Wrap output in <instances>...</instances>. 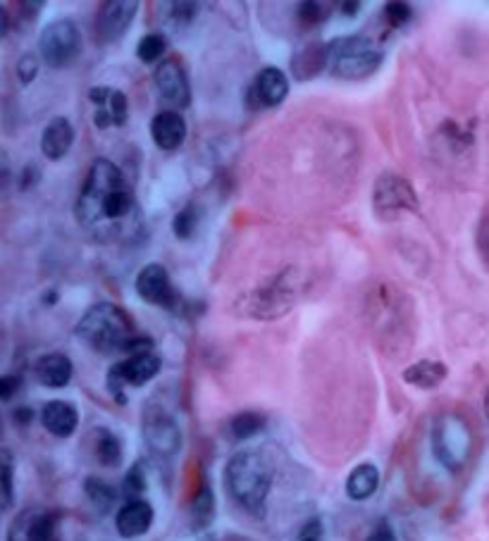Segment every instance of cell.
<instances>
[{
    "label": "cell",
    "instance_id": "1",
    "mask_svg": "<svg viewBox=\"0 0 489 541\" xmlns=\"http://www.w3.org/2000/svg\"><path fill=\"white\" fill-rule=\"evenodd\" d=\"M74 217L103 244L132 241L139 236L144 215L125 172L113 160L96 158L74 203Z\"/></svg>",
    "mask_w": 489,
    "mask_h": 541
},
{
    "label": "cell",
    "instance_id": "2",
    "mask_svg": "<svg viewBox=\"0 0 489 541\" xmlns=\"http://www.w3.org/2000/svg\"><path fill=\"white\" fill-rule=\"evenodd\" d=\"M275 465L258 449L237 451L225 465V489L239 508L261 515L268 501Z\"/></svg>",
    "mask_w": 489,
    "mask_h": 541
},
{
    "label": "cell",
    "instance_id": "3",
    "mask_svg": "<svg viewBox=\"0 0 489 541\" xmlns=\"http://www.w3.org/2000/svg\"><path fill=\"white\" fill-rule=\"evenodd\" d=\"M74 334L91 351L101 353V356H113V353H127L129 344L136 337V325L125 308L103 301L86 310L74 327Z\"/></svg>",
    "mask_w": 489,
    "mask_h": 541
},
{
    "label": "cell",
    "instance_id": "4",
    "mask_svg": "<svg viewBox=\"0 0 489 541\" xmlns=\"http://www.w3.org/2000/svg\"><path fill=\"white\" fill-rule=\"evenodd\" d=\"M301 289V275L296 267H287L280 275L256 286V289L237 298L234 310L249 320H280L296 306Z\"/></svg>",
    "mask_w": 489,
    "mask_h": 541
},
{
    "label": "cell",
    "instance_id": "5",
    "mask_svg": "<svg viewBox=\"0 0 489 541\" xmlns=\"http://www.w3.org/2000/svg\"><path fill=\"white\" fill-rule=\"evenodd\" d=\"M382 62L385 51L370 36H339L330 41V70L344 82H363L373 77Z\"/></svg>",
    "mask_w": 489,
    "mask_h": 541
},
{
    "label": "cell",
    "instance_id": "6",
    "mask_svg": "<svg viewBox=\"0 0 489 541\" xmlns=\"http://www.w3.org/2000/svg\"><path fill=\"white\" fill-rule=\"evenodd\" d=\"M473 453V432L456 413H444L432 427V456L449 472H461Z\"/></svg>",
    "mask_w": 489,
    "mask_h": 541
},
{
    "label": "cell",
    "instance_id": "7",
    "mask_svg": "<svg viewBox=\"0 0 489 541\" xmlns=\"http://www.w3.org/2000/svg\"><path fill=\"white\" fill-rule=\"evenodd\" d=\"M163 370V358L158 356L156 351L139 353V356H127L125 360H117L113 368L105 375V387H108L110 396L117 403L125 406L127 389H141L146 387L148 382H153Z\"/></svg>",
    "mask_w": 489,
    "mask_h": 541
},
{
    "label": "cell",
    "instance_id": "8",
    "mask_svg": "<svg viewBox=\"0 0 489 541\" xmlns=\"http://www.w3.org/2000/svg\"><path fill=\"white\" fill-rule=\"evenodd\" d=\"M420 201L413 184L399 172H382L373 186V213L377 220L394 222L404 213H418Z\"/></svg>",
    "mask_w": 489,
    "mask_h": 541
},
{
    "label": "cell",
    "instance_id": "9",
    "mask_svg": "<svg viewBox=\"0 0 489 541\" xmlns=\"http://www.w3.org/2000/svg\"><path fill=\"white\" fill-rule=\"evenodd\" d=\"M82 31L72 20H55L41 31L39 53L51 70H65L82 55Z\"/></svg>",
    "mask_w": 489,
    "mask_h": 541
},
{
    "label": "cell",
    "instance_id": "10",
    "mask_svg": "<svg viewBox=\"0 0 489 541\" xmlns=\"http://www.w3.org/2000/svg\"><path fill=\"white\" fill-rule=\"evenodd\" d=\"M141 437L146 449L158 458H172L182 451V427L158 403H148L141 418Z\"/></svg>",
    "mask_w": 489,
    "mask_h": 541
},
{
    "label": "cell",
    "instance_id": "11",
    "mask_svg": "<svg viewBox=\"0 0 489 541\" xmlns=\"http://www.w3.org/2000/svg\"><path fill=\"white\" fill-rule=\"evenodd\" d=\"M153 82H156L160 103L165 105V110L182 113L191 105L189 74L179 58H167L160 62L156 72H153Z\"/></svg>",
    "mask_w": 489,
    "mask_h": 541
},
{
    "label": "cell",
    "instance_id": "12",
    "mask_svg": "<svg viewBox=\"0 0 489 541\" xmlns=\"http://www.w3.org/2000/svg\"><path fill=\"white\" fill-rule=\"evenodd\" d=\"M139 3L136 0H108L96 15V36L101 43H117L132 27Z\"/></svg>",
    "mask_w": 489,
    "mask_h": 541
},
{
    "label": "cell",
    "instance_id": "13",
    "mask_svg": "<svg viewBox=\"0 0 489 541\" xmlns=\"http://www.w3.org/2000/svg\"><path fill=\"white\" fill-rule=\"evenodd\" d=\"M289 96V79L284 70L275 65H265L261 72L256 74L253 84L246 93V103L251 108H280Z\"/></svg>",
    "mask_w": 489,
    "mask_h": 541
},
{
    "label": "cell",
    "instance_id": "14",
    "mask_svg": "<svg viewBox=\"0 0 489 541\" xmlns=\"http://www.w3.org/2000/svg\"><path fill=\"white\" fill-rule=\"evenodd\" d=\"M89 101L94 103V122L98 129L125 127L129 120V101L122 91L113 86H94L89 91Z\"/></svg>",
    "mask_w": 489,
    "mask_h": 541
},
{
    "label": "cell",
    "instance_id": "15",
    "mask_svg": "<svg viewBox=\"0 0 489 541\" xmlns=\"http://www.w3.org/2000/svg\"><path fill=\"white\" fill-rule=\"evenodd\" d=\"M136 294L144 303H151V306L160 308H172L175 306V289H172L170 275L163 265L151 263L141 267L139 275H136L134 282Z\"/></svg>",
    "mask_w": 489,
    "mask_h": 541
},
{
    "label": "cell",
    "instance_id": "16",
    "mask_svg": "<svg viewBox=\"0 0 489 541\" xmlns=\"http://www.w3.org/2000/svg\"><path fill=\"white\" fill-rule=\"evenodd\" d=\"M8 541H58V513L24 511L12 522Z\"/></svg>",
    "mask_w": 489,
    "mask_h": 541
},
{
    "label": "cell",
    "instance_id": "17",
    "mask_svg": "<svg viewBox=\"0 0 489 541\" xmlns=\"http://www.w3.org/2000/svg\"><path fill=\"white\" fill-rule=\"evenodd\" d=\"M156 511L146 499L125 501L115 513V530L122 539H139L153 527Z\"/></svg>",
    "mask_w": 489,
    "mask_h": 541
},
{
    "label": "cell",
    "instance_id": "18",
    "mask_svg": "<svg viewBox=\"0 0 489 541\" xmlns=\"http://www.w3.org/2000/svg\"><path fill=\"white\" fill-rule=\"evenodd\" d=\"M187 120L182 113L175 110H160V113L151 120V136L153 143L165 153H175L187 141Z\"/></svg>",
    "mask_w": 489,
    "mask_h": 541
},
{
    "label": "cell",
    "instance_id": "19",
    "mask_svg": "<svg viewBox=\"0 0 489 541\" xmlns=\"http://www.w3.org/2000/svg\"><path fill=\"white\" fill-rule=\"evenodd\" d=\"M41 425L58 439H70L79 427V410L70 401H48L41 410Z\"/></svg>",
    "mask_w": 489,
    "mask_h": 541
},
{
    "label": "cell",
    "instance_id": "20",
    "mask_svg": "<svg viewBox=\"0 0 489 541\" xmlns=\"http://www.w3.org/2000/svg\"><path fill=\"white\" fill-rule=\"evenodd\" d=\"M34 375L46 389H65L72 382L74 365L65 353H46L34 363Z\"/></svg>",
    "mask_w": 489,
    "mask_h": 541
},
{
    "label": "cell",
    "instance_id": "21",
    "mask_svg": "<svg viewBox=\"0 0 489 541\" xmlns=\"http://www.w3.org/2000/svg\"><path fill=\"white\" fill-rule=\"evenodd\" d=\"M74 143V127L67 117H53L41 134V153L46 160H63Z\"/></svg>",
    "mask_w": 489,
    "mask_h": 541
},
{
    "label": "cell",
    "instance_id": "22",
    "mask_svg": "<svg viewBox=\"0 0 489 541\" xmlns=\"http://www.w3.org/2000/svg\"><path fill=\"white\" fill-rule=\"evenodd\" d=\"M325 67H330V43H308L292 58V74L299 82L318 77Z\"/></svg>",
    "mask_w": 489,
    "mask_h": 541
},
{
    "label": "cell",
    "instance_id": "23",
    "mask_svg": "<svg viewBox=\"0 0 489 541\" xmlns=\"http://www.w3.org/2000/svg\"><path fill=\"white\" fill-rule=\"evenodd\" d=\"M449 377V368L442 363V360H418V363L408 365V368L401 372V379L411 387L423 389V391H432L437 387H442L444 379Z\"/></svg>",
    "mask_w": 489,
    "mask_h": 541
},
{
    "label": "cell",
    "instance_id": "24",
    "mask_svg": "<svg viewBox=\"0 0 489 541\" xmlns=\"http://www.w3.org/2000/svg\"><path fill=\"white\" fill-rule=\"evenodd\" d=\"M91 439H94L96 463L108 470L120 468L122 460H125V446H122V439L117 437L115 432H110L108 427H96L94 432H91Z\"/></svg>",
    "mask_w": 489,
    "mask_h": 541
},
{
    "label": "cell",
    "instance_id": "25",
    "mask_svg": "<svg viewBox=\"0 0 489 541\" xmlns=\"http://www.w3.org/2000/svg\"><path fill=\"white\" fill-rule=\"evenodd\" d=\"M380 489V470L373 463H361L346 477V496L351 501H368Z\"/></svg>",
    "mask_w": 489,
    "mask_h": 541
},
{
    "label": "cell",
    "instance_id": "26",
    "mask_svg": "<svg viewBox=\"0 0 489 541\" xmlns=\"http://www.w3.org/2000/svg\"><path fill=\"white\" fill-rule=\"evenodd\" d=\"M189 518H191V527H194V532H201V530H206V527L213 525L215 494H213V487H210V482H203L201 487H198L194 499H191Z\"/></svg>",
    "mask_w": 489,
    "mask_h": 541
},
{
    "label": "cell",
    "instance_id": "27",
    "mask_svg": "<svg viewBox=\"0 0 489 541\" xmlns=\"http://www.w3.org/2000/svg\"><path fill=\"white\" fill-rule=\"evenodd\" d=\"M84 494L86 499L91 501V506L96 508L98 513H110L113 511L117 501V491L113 484H108L101 477H86L84 480Z\"/></svg>",
    "mask_w": 489,
    "mask_h": 541
},
{
    "label": "cell",
    "instance_id": "28",
    "mask_svg": "<svg viewBox=\"0 0 489 541\" xmlns=\"http://www.w3.org/2000/svg\"><path fill=\"white\" fill-rule=\"evenodd\" d=\"M265 429V415L256 413V410H244V413H237L232 420H229V434H232L237 441L253 439L256 434H261Z\"/></svg>",
    "mask_w": 489,
    "mask_h": 541
},
{
    "label": "cell",
    "instance_id": "29",
    "mask_svg": "<svg viewBox=\"0 0 489 541\" xmlns=\"http://www.w3.org/2000/svg\"><path fill=\"white\" fill-rule=\"evenodd\" d=\"M15 503V456L0 449V511H8Z\"/></svg>",
    "mask_w": 489,
    "mask_h": 541
},
{
    "label": "cell",
    "instance_id": "30",
    "mask_svg": "<svg viewBox=\"0 0 489 541\" xmlns=\"http://www.w3.org/2000/svg\"><path fill=\"white\" fill-rule=\"evenodd\" d=\"M170 48V39L163 31H148V34L141 36V41L136 43V58H139L144 65H153L158 62Z\"/></svg>",
    "mask_w": 489,
    "mask_h": 541
},
{
    "label": "cell",
    "instance_id": "31",
    "mask_svg": "<svg viewBox=\"0 0 489 541\" xmlns=\"http://www.w3.org/2000/svg\"><path fill=\"white\" fill-rule=\"evenodd\" d=\"M299 24L303 29H318L320 24L327 22L330 17V5L327 3H315V0H306L299 5Z\"/></svg>",
    "mask_w": 489,
    "mask_h": 541
},
{
    "label": "cell",
    "instance_id": "32",
    "mask_svg": "<svg viewBox=\"0 0 489 541\" xmlns=\"http://www.w3.org/2000/svg\"><path fill=\"white\" fill-rule=\"evenodd\" d=\"M198 220H201V215H198L196 205H184V208L175 215V220H172V232H175L177 239L187 241L194 236Z\"/></svg>",
    "mask_w": 489,
    "mask_h": 541
},
{
    "label": "cell",
    "instance_id": "33",
    "mask_svg": "<svg viewBox=\"0 0 489 541\" xmlns=\"http://www.w3.org/2000/svg\"><path fill=\"white\" fill-rule=\"evenodd\" d=\"M148 489V480H146V470L144 463H134L129 472L125 475V484H122V494L127 496V501L141 499V494Z\"/></svg>",
    "mask_w": 489,
    "mask_h": 541
},
{
    "label": "cell",
    "instance_id": "34",
    "mask_svg": "<svg viewBox=\"0 0 489 541\" xmlns=\"http://www.w3.org/2000/svg\"><path fill=\"white\" fill-rule=\"evenodd\" d=\"M382 15H385V22H387L389 29H401V27H406L408 22H411L413 10L408 3L394 0V3L385 5V12H382Z\"/></svg>",
    "mask_w": 489,
    "mask_h": 541
},
{
    "label": "cell",
    "instance_id": "35",
    "mask_svg": "<svg viewBox=\"0 0 489 541\" xmlns=\"http://www.w3.org/2000/svg\"><path fill=\"white\" fill-rule=\"evenodd\" d=\"M167 20L175 24L177 29L189 27L191 22H194L198 5L196 3H170V8H167Z\"/></svg>",
    "mask_w": 489,
    "mask_h": 541
},
{
    "label": "cell",
    "instance_id": "36",
    "mask_svg": "<svg viewBox=\"0 0 489 541\" xmlns=\"http://www.w3.org/2000/svg\"><path fill=\"white\" fill-rule=\"evenodd\" d=\"M475 248L482 263L489 267V213L482 215L478 229H475Z\"/></svg>",
    "mask_w": 489,
    "mask_h": 541
},
{
    "label": "cell",
    "instance_id": "37",
    "mask_svg": "<svg viewBox=\"0 0 489 541\" xmlns=\"http://www.w3.org/2000/svg\"><path fill=\"white\" fill-rule=\"evenodd\" d=\"M36 74H39V60H36V55L32 53L22 55L20 62H17V77H20V82L24 86L32 84L36 79Z\"/></svg>",
    "mask_w": 489,
    "mask_h": 541
},
{
    "label": "cell",
    "instance_id": "38",
    "mask_svg": "<svg viewBox=\"0 0 489 541\" xmlns=\"http://www.w3.org/2000/svg\"><path fill=\"white\" fill-rule=\"evenodd\" d=\"M22 387V377L20 375H3L0 377V401H12L15 394Z\"/></svg>",
    "mask_w": 489,
    "mask_h": 541
},
{
    "label": "cell",
    "instance_id": "39",
    "mask_svg": "<svg viewBox=\"0 0 489 541\" xmlns=\"http://www.w3.org/2000/svg\"><path fill=\"white\" fill-rule=\"evenodd\" d=\"M323 522H320L318 518H313V520H308L306 525L301 527V532H299V541H323Z\"/></svg>",
    "mask_w": 489,
    "mask_h": 541
},
{
    "label": "cell",
    "instance_id": "40",
    "mask_svg": "<svg viewBox=\"0 0 489 541\" xmlns=\"http://www.w3.org/2000/svg\"><path fill=\"white\" fill-rule=\"evenodd\" d=\"M365 541H399V539H396L394 527L389 525L387 520H380V522H377V525L373 527V532H370L368 537H365Z\"/></svg>",
    "mask_w": 489,
    "mask_h": 541
},
{
    "label": "cell",
    "instance_id": "41",
    "mask_svg": "<svg viewBox=\"0 0 489 541\" xmlns=\"http://www.w3.org/2000/svg\"><path fill=\"white\" fill-rule=\"evenodd\" d=\"M12 420H15V425H29V422L34 420V410L32 408H17L15 413H12Z\"/></svg>",
    "mask_w": 489,
    "mask_h": 541
},
{
    "label": "cell",
    "instance_id": "42",
    "mask_svg": "<svg viewBox=\"0 0 489 541\" xmlns=\"http://www.w3.org/2000/svg\"><path fill=\"white\" fill-rule=\"evenodd\" d=\"M36 179H39V170H36L34 165H27V170L22 172V179H20L22 191H24V189H29V186H34V184H36Z\"/></svg>",
    "mask_w": 489,
    "mask_h": 541
},
{
    "label": "cell",
    "instance_id": "43",
    "mask_svg": "<svg viewBox=\"0 0 489 541\" xmlns=\"http://www.w3.org/2000/svg\"><path fill=\"white\" fill-rule=\"evenodd\" d=\"M8 31H10V12L0 5V41L8 36Z\"/></svg>",
    "mask_w": 489,
    "mask_h": 541
},
{
    "label": "cell",
    "instance_id": "44",
    "mask_svg": "<svg viewBox=\"0 0 489 541\" xmlns=\"http://www.w3.org/2000/svg\"><path fill=\"white\" fill-rule=\"evenodd\" d=\"M339 10H342L346 17H356L358 12L363 10V5L361 3H342V5H339Z\"/></svg>",
    "mask_w": 489,
    "mask_h": 541
},
{
    "label": "cell",
    "instance_id": "45",
    "mask_svg": "<svg viewBox=\"0 0 489 541\" xmlns=\"http://www.w3.org/2000/svg\"><path fill=\"white\" fill-rule=\"evenodd\" d=\"M8 182H10V167L3 158H0V191H3L5 186H8Z\"/></svg>",
    "mask_w": 489,
    "mask_h": 541
},
{
    "label": "cell",
    "instance_id": "46",
    "mask_svg": "<svg viewBox=\"0 0 489 541\" xmlns=\"http://www.w3.org/2000/svg\"><path fill=\"white\" fill-rule=\"evenodd\" d=\"M43 303H48V306H53V303H58V291H51L46 298H43Z\"/></svg>",
    "mask_w": 489,
    "mask_h": 541
},
{
    "label": "cell",
    "instance_id": "47",
    "mask_svg": "<svg viewBox=\"0 0 489 541\" xmlns=\"http://www.w3.org/2000/svg\"><path fill=\"white\" fill-rule=\"evenodd\" d=\"M482 406H485V418L489 422V387L485 389V399H482Z\"/></svg>",
    "mask_w": 489,
    "mask_h": 541
},
{
    "label": "cell",
    "instance_id": "48",
    "mask_svg": "<svg viewBox=\"0 0 489 541\" xmlns=\"http://www.w3.org/2000/svg\"><path fill=\"white\" fill-rule=\"evenodd\" d=\"M0 437H3V422H0Z\"/></svg>",
    "mask_w": 489,
    "mask_h": 541
}]
</instances>
